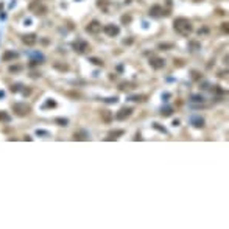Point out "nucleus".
<instances>
[{
  "label": "nucleus",
  "instance_id": "14",
  "mask_svg": "<svg viewBox=\"0 0 229 229\" xmlns=\"http://www.w3.org/2000/svg\"><path fill=\"white\" fill-rule=\"evenodd\" d=\"M123 134H125V130H120V128H119V130H111L108 140H109V139H119V137L123 136Z\"/></svg>",
  "mask_w": 229,
  "mask_h": 229
},
{
  "label": "nucleus",
  "instance_id": "15",
  "mask_svg": "<svg viewBox=\"0 0 229 229\" xmlns=\"http://www.w3.org/2000/svg\"><path fill=\"white\" fill-rule=\"evenodd\" d=\"M31 10H34V11H33L34 14H45V11H47V6L36 3V8H34V6H31Z\"/></svg>",
  "mask_w": 229,
  "mask_h": 229
},
{
  "label": "nucleus",
  "instance_id": "18",
  "mask_svg": "<svg viewBox=\"0 0 229 229\" xmlns=\"http://www.w3.org/2000/svg\"><path fill=\"white\" fill-rule=\"evenodd\" d=\"M190 101H193V103H196V101H198V103H203V101H204V98H203L201 95H192V97H190Z\"/></svg>",
  "mask_w": 229,
  "mask_h": 229
},
{
  "label": "nucleus",
  "instance_id": "27",
  "mask_svg": "<svg viewBox=\"0 0 229 229\" xmlns=\"http://www.w3.org/2000/svg\"><path fill=\"white\" fill-rule=\"evenodd\" d=\"M192 78H193L195 81H196V80H201V75H199V72H195V70H193V72H192Z\"/></svg>",
  "mask_w": 229,
  "mask_h": 229
},
{
  "label": "nucleus",
  "instance_id": "28",
  "mask_svg": "<svg viewBox=\"0 0 229 229\" xmlns=\"http://www.w3.org/2000/svg\"><path fill=\"white\" fill-rule=\"evenodd\" d=\"M48 106H50V108H55V106H56V103H55L53 100H50V101H47V103H45V108H48Z\"/></svg>",
  "mask_w": 229,
  "mask_h": 229
},
{
  "label": "nucleus",
  "instance_id": "25",
  "mask_svg": "<svg viewBox=\"0 0 229 229\" xmlns=\"http://www.w3.org/2000/svg\"><path fill=\"white\" fill-rule=\"evenodd\" d=\"M145 97H142V95H133V97H130V100H133V101H142Z\"/></svg>",
  "mask_w": 229,
  "mask_h": 229
},
{
  "label": "nucleus",
  "instance_id": "32",
  "mask_svg": "<svg viewBox=\"0 0 229 229\" xmlns=\"http://www.w3.org/2000/svg\"><path fill=\"white\" fill-rule=\"evenodd\" d=\"M69 95L70 97H81V94H78V92H69Z\"/></svg>",
  "mask_w": 229,
  "mask_h": 229
},
{
  "label": "nucleus",
  "instance_id": "11",
  "mask_svg": "<svg viewBox=\"0 0 229 229\" xmlns=\"http://www.w3.org/2000/svg\"><path fill=\"white\" fill-rule=\"evenodd\" d=\"M73 140H87V131L86 130H76L73 133Z\"/></svg>",
  "mask_w": 229,
  "mask_h": 229
},
{
  "label": "nucleus",
  "instance_id": "13",
  "mask_svg": "<svg viewBox=\"0 0 229 229\" xmlns=\"http://www.w3.org/2000/svg\"><path fill=\"white\" fill-rule=\"evenodd\" d=\"M17 58H19V53H17V52H5L3 56H2V61L10 62V61H14V59H17Z\"/></svg>",
  "mask_w": 229,
  "mask_h": 229
},
{
  "label": "nucleus",
  "instance_id": "8",
  "mask_svg": "<svg viewBox=\"0 0 229 229\" xmlns=\"http://www.w3.org/2000/svg\"><path fill=\"white\" fill-rule=\"evenodd\" d=\"M148 64L151 66V69L161 70V69L165 67V59H162V58H151V59L148 61Z\"/></svg>",
  "mask_w": 229,
  "mask_h": 229
},
{
  "label": "nucleus",
  "instance_id": "19",
  "mask_svg": "<svg viewBox=\"0 0 229 229\" xmlns=\"http://www.w3.org/2000/svg\"><path fill=\"white\" fill-rule=\"evenodd\" d=\"M158 48L159 50H170V48H173V44H159Z\"/></svg>",
  "mask_w": 229,
  "mask_h": 229
},
{
  "label": "nucleus",
  "instance_id": "9",
  "mask_svg": "<svg viewBox=\"0 0 229 229\" xmlns=\"http://www.w3.org/2000/svg\"><path fill=\"white\" fill-rule=\"evenodd\" d=\"M164 10H162V6L161 5H153L151 8H150V11H148V14L151 16V17H161V16H165V13H162Z\"/></svg>",
  "mask_w": 229,
  "mask_h": 229
},
{
  "label": "nucleus",
  "instance_id": "29",
  "mask_svg": "<svg viewBox=\"0 0 229 229\" xmlns=\"http://www.w3.org/2000/svg\"><path fill=\"white\" fill-rule=\"evenodd\" d=\"M122 22H131V16H122Z\"/></svg>",
  "mask_w": 229,
  "mask_h": 229
},
{
  "label": "nucleus",
  "instance_id": "10",
  "mask_svg": "<svg viewBox=\"0 0 229 229\" xmlns=\"http://www.w3.org/2000/svg\"><path fill=\"white\" fill-rule=\"evenodd\" d=\"M190 123H192L193 128H203V126H204V123H206V120L203 119V117H199V115H193V117L190 119Z\"/></svg>",
  "mask_w": 229,
  "mask_h": 229
},
{
  "label": "nucleus",
  "instance_id": "20",
  "mask_svg": "<svg viewBox=\"0 0 229 229\" xmlns=\"http://www.w3.org/2000/svg\"><path fill=\"white\" fill-rule=\"evenodd\" d=\"M134 86L131 84V83H125V84H122L120 86V90H128V89H133Z\"/></svg>",
  "mask_w": 229,
  "mask_h": 229
},
{
  "label": "nucleus",
  "instance_id": "5",
  "mask_svg": "<svg viewBox=\"0 0 229 229\" xmlns=\"http://www.w3.org/2000/svg\"><path fill=\"white\" fill-rule=\"evenodd\" d=\"M133 112H134V109H133V108H130V106H125V108H122V109L117 112L115 119H117V120H120V122H122V120H126V119H128V117H130Z\"/></svg>",
  "mask_w": 229,
  "mask_h": 229
},
{
  "label": "nucleus",
  "instance_id": "12",
  "mask_svg": "<svg viewBox=\"0 0 229 229\" xmlns=\"http://www.w3.org/2000/svg\"><path fill=\"white\" fill-rule=\"evenodd\" d=\"M100 117H101V120H103V123H111L112 122V114L108 109H101L100 111Z\"/></svg>",
  "mask_w": 229,
  "mask_h": 229
},
{
  "label": "nucleus",
  "instance_id": "7",
  "mask_svg": "<svg viewBox=\"0 0 229 229\" xmlns=\"http://www.w3.org/2000/svg\"><path fill=\"white\" fill-rule=\"evenodd\" d=\"M22 42H23L25 45H28V47H33V45H36V42H38V36H36V33H28V34H23V36H22Z\"/></svg>",
  "mask_w": 229,
  "mask_h": 229
},
{
  "label": "nucleus",
  "instance_id": "21",
  "mask_svg": "<svg viewBox=\"0 0 229 229\" xmlns=\"http://www.w3.org/2000/svg\"><path fill=\"white\" fill-rule=\"evenodd\" d=\"M199 42H196V41H192L190 42V50H199Z\"/></svg>",
  "mask_w": 229,
  "mask_h": 229
},
{
  "label": "nucleus",
  "instance_id": "6",
  "mask_svg": "<svg viewBox=\"0 0 229 229\" xmlns=\"http://www.w3.org/2000/svg\"><path fill=\"white\" fill-rule=\"evenodd\" d=\"M103 31L106 33V36L115 38V36H119V33H120V28L117 27L115 23H109V25H106V27L103 28Z\"/></svg>",
  "mask_w": 229,
  "mask_h": 229
},
{
  "label": "nucleus",
  "instance_id": "31",
  "mask_svg": "<svg viewBox=\"0 0 229 229\" xmlns=\"http://www.w3.org/2000/svg\"><path fill=\"white\" fill-rule=\"evenodd\" d=\"M155 128L159 130V131H162V133H165V128H162V126H159V125H156V123H155Z\"/></svg>",
  "mask_w": 229,
  "mask_h": 229
},
{
  "label": "nucleus",
  "instance_id": "30",
  "mask_svg": "<svg viewBox=\"0 0 229 229\" xmlns=\"http://www.w3.org/2000/svg\"><path fill=\"white\" fill-rule=\"evenodd\" d=\"M221 30L224 31V34H227V23H226V22H224V23L221 25Z\"/></svg>",
  "mask_w": 229,
  "mask_h": 229
},
{
  "label": "nucleus",
  "instance_id": "1",
  "mask_svg": "<svg viewBox=\"0 0 229 229\" xmlns=\"http://www.w3.org/2000/svg\"><path fill=\"white\" fill-rule=\"evenodd\" d=\"M173 30L181 36H187V34H190L193 31V25L186 17H176L173 20Z\"/></svg>",
  "mask_w": 229,
  "mask_h": 229
},
{
  "label": "nucleus",
  "instance_id": "16",
  "mask_svg": "<svg viewBox=\"0 0 229 229\" xmlns=\"http://www.w3.org/2000/svg\"><path fill=\"white\" fill-rule=\"evenodd\" d=\"M10 120H11V117L6 111H0V123H6Z\"/></svg>",
  "mask_w": 229,
  "mask_h": 229
},
{
  "label": "nucleus",
  "instance_id": "22",
  "mask_svg": "<svg viewBox=\"0 0 229 229\" xmlns=\"http://www.w3.org/2000/svg\"><path fill=\"white\" fill-rule=\"evenodd\" d=\"M22 69H23L22 66H11V67H10V72H11V73H16V72H20Z\"/></svg>",
  "mask_w": 229,
  "mask_h": 229
},
{
  "label": "nucleus",
  "instance_id": "4",
  "mask_svg": "<svg viewBox=\"0 0 229 229\" xmlns=\"http://www.w3.org/2000/svg\"><path fill=\"white\" fill-rule=\"evenodd\" d=\"M72 47H73V50H76L78 53H86V52H89V44H87L86 41H83V39L75 41V42L72 44Z\"/></svg>",
  "mask_w": 229,
  "mask_h": 229
},
{
  "label": "nucleus",
  "instance_id": "2",
  "mask_svg": "<svg viewBox=\"0 0 229 229\" xmlns=\"http://www.w3.org/2000/svg\"><path fill=\"white\" fill-rule=\"evenodd\" d=\"M13 111L16 115L19 117H27L30 112H31V106L28 103H23V101H20V103H14L13 105Z\"/></svg>",
  "mask_w": 229,
  "mask_h": 229
},
{
  "label": "nucleus",
  "instance_id": "23",
  "mask_svg": "<svg viewBox=\"0 0 229 229\" xmlns=\"http://www.w3.org/2000/svg\"><path fill=\"white\" fill-rule=\"evenodd\" d=\"M56 123H58V125H61V126H67L69 120H67V119H56Z\"/></svg>",
  "mask_w": 229,
  "mask_h": 229
},
{
  "label": "nucleus",
  "instance_id": "17",
  "mask_svg": "<svg viewBox=\"0 0 229 229\" xmlns=\"http://www.w3.org/2000/svg\"><path fill=\"white\" fill-rule=\"evenodd\" d=\"M173 112H175V109H173V108H170V106H165V108L162 109V112H161V114H162L164 117H168V115H171Z\"/></svg>",
  "mask_w": 229,
  "mask_h": 229
},
{
  "label": "nucleus",
  "instance_id": "24",
  "mask_svg": "<svg viewBox=\"0 0 229 229\" xmlns=\"http://www.w3.org/2000/svg\"><path fill=\"white\" fill-rule=\"evenodd\" d=\"M90 62L92 64H98V66H103V61H101L100 58H90Z\"/></svg>",
  "mask_w": 229,
  "mask_h": 229
},
{
  "label": "nucleus",
  "instance_id": "26",
  "mask_svg": "<svg viewBox=\"0 0 229 229\" xmlns=\"http://www.w3.org/2000/svg\"><path fill=\"white\" fill-rule=\"evenodd\" d=\"M97 5H98V6H103V10L106 11V5H108V2H106V0H98Z\"/></svg>",
  "mask_w": 229,
  "mask_h": 229
},
{
  "label": "nucleus",
  "instance_id": "3",
  "mask_svg": "<svg viewBox=\"0 0 229 229\" xmlns=\"http://www.w3.org/2000/svg\"><path fill=\"white\" fill-rule=\"evenodd\" d=\"M101 30H103V27H101V23L98 20H90L87 25H86V31L90 33V34H98Z\"/></svg>",
  "mask_w": 229,
  "mask_h": 229
}]
</instances>
